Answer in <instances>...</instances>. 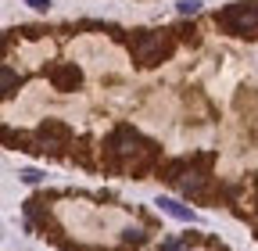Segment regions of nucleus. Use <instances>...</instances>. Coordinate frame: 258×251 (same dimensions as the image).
<instances>
[{
    "instance_id": "7",
    "label": "nucleus",
    "mask_w": 258,
    "mask_h": 251,
    "mask_svg": "<svg viewBox=\"0 0 258 251\" xmlns=\"http://www.w3.org/2000/svg\"><path fill=\"white\" fill-rule=\"evenodd\" d=\"M0 86H4V97H15V90L22 86V76H15L11 65H4L0 69Z\"/></svg>"
},
{
    "instance_id": "4",
    "label": "nucleus",
    "mask_w": 258,
    "mask_h": 251,
    "mask_svg": "<svg viewBox=\"0 0 258 251\" xmlns=\"http://www.w3.org/2000/svg\"><path fill=\"white\" fill-rule=\"evenodd\" d=\"M69 140H72V130L57 118H47L36 130V151L43 154H61V147H69Z\"/></svg>"
},
{
    "instance_id": "5",
    "label": "nucleus",
    "mask_w": 258,
    "mask_h": 251,
    "mask_svg": "<svg viewBox=\"0 0 258 251\" xmlns=\"http://www.w3.org/2000/svg\"><path fill=\"white\" fill-rule=\"evenodd\" d=\"M47 76H50L54 90H61V93H72V90H79V83H83V72H79V65H72V61H64V65H54Z\"/></svg>"
},
{
    "instance_id": "6",
    "label": "nucleus",
    "mask_w": 258,
    "mask_h": 251,
    "mask_svg": "<svg viewBox=\"0 0 258 251\" xmlns=\"http://www.w3.org/2000/svg\"><path fill=\"white\" fill-rule=\"evenodd\" d=\"M158 208L161 212H169L172 219H183V223H194V212L190 208H183L179 201H172V198H158Z\"/></svg>"
},
{
    "instance_id": "3",
    "label": "nucleus",
    "mask_w": 258,
    "mask_h": 251,
    "mask_svg": "<svg viewBox=\"0 0 258 251\" xmlns=\"http://www.w3.org/2000/svg\"><path fill=\"white\" fill-rule=\"evenodd\" d=\"M215 25L230 36H258V0H237L215 15Z\"/></svg>"
},
{
    "instance_id": "2",
    "label": "nucleus",
    "mask_w": 258,
    "mask_h": 251,
    "mask_svg": "<svg viewBox=\"0 0 258 251\" xmlns=\"http://www.w3.org/2000/svg\"><path fill=\"white\" fill-rule=\"evenodd\" d=\"M129 50H133V61L140 69H151V65H161L176 50V36H172V29H140L129 40Z\"/></svg>"
},
{
    "instance_id": "11",
    "label": "nucleus",
    "mask_w": 258,
    "mask_h": 251,
    "mask_svg": "<svg viewBox=\"0 0 258 251\" xmlns=\"http://www.w3.org/2000/svg\"><path fill=\"white\" fill-rule=\"evenodd\" d=\"M22 179H25V183H40V179H43V172H36V169H25V172H22Z\"/></svg>"
},
{
    "instance_id": "8",
    "label": "nucleus",
    "mask_w": 258,
    "mask_h": 251,
    "mask_svg": "<svg viewBox=\"0 0 258 251\" xmlns=\"http://www.w3.org/2000/svg\"><path fill=\"white\" fill-rule=\"evenodd\" d=\"M122 240L133 244V247H140V244L147 240V230H144V226H125V230H122Z\"/></svg>"
},
{
    "instance_id": "1",
    "label": "nucleus",
    "mask_w": 258,
    "mask_h": 251,
    "mask_svg": "<svg viewBox=\"0 0 258 251\" xmlns=\"http://www.w3.org/2000/svg\"><path fill=\"white\" fill-rule=\"evenodd\" d=\"M104 151V162L111 169H125V172H133V176H144L154 162H158V147L140 133L133 130V126H115V130L108 133V140L101 144Z\"/></svg>"
},
{
    "instance_id": "9",
    "label": "nucleus",
    "mask_w": 258,
    "mask_h": 251,
    "mask_svg": "<svg viewBox=\"0 0 258 251\" xmlns=\"http://www.w3.org/2000/svg\"><path fill=\"white\" fill-rule=\"evenodd\" d=\"M198 8H201L198 0H179V4H176V11H179V15H198Z\"/></svg>"
},
{
    "instance_id": "12",
    "label": "nucleus",
    "mask_w": 258,
    "mask_h": 251,
    "mask_svg": "<svg viewBox=\"0 0 258 251\" xmlns=\"http://www.w3.org/2000/svg\"><path fill=\"white\" fill-rule=\"evenodd\" d=\"M25 4H29V8H36V11H47V8H50V0H25Z\"/></svg>"
},
{
    "instance_id": "10",
    "label": "nucleus",
    "mask_w": 258,
    "mask_h": 251,
    "mask_svg": "<svg viewBox=\"0 0 258 251\" xmlns=\"http://www.w3.org/2000/svg\"><path fill=\"white\" fill-rule=\"evenodd\" d=\"M186 244H190V240H176V237H172V240H165V244H161L158 251H186Z\"/></svg>"
}]
</instances>
